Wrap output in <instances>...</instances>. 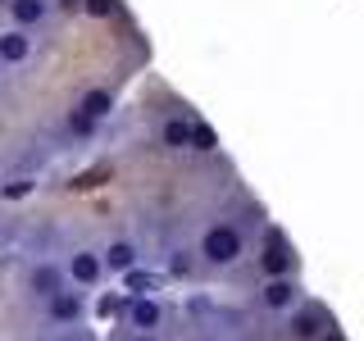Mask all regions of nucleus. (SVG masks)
<instances>
[{
  "label": "nucleus",
  "mask_w": 364,
  "mask_h": 341,
  "mask_svg": "<svg viewBox=\"0 0 364 341\" xmlns=\"http://www.w3.org/2000/svg\"><path fill=\"white\" fill-rule=\"evenodd\" d=\"M259 273H264V278H291L296 273V255H291L287 237H282L278 227H269L264 246H259Z\"/></svg>",
  "instance_id": "obj_5"
},
{
  "label": "nucleus",
  "mask_w": 364,
  "mask_h": 341,
  "mask_svg": "<svg viewBox=\"0 0 364 341\" xmlns=\"http://www.w3.org/2000/svg\"><path fill=\"white\" fill-rule=\"evenodd\" d=\"M242 255H246V237H242V227H237V223L219 219V223H210L200 232V259L210 269H232Z\"/></svg>",
  "instance_id": "obj_1"
},
{
  "label": "nucleus",
  "mask_w": 364,
  "mask_h": 341,
  "mask_svg": "<svg viewBox=\"0 0 364 341\" xmlns=\"http://www.w3.org/2000/svg\"><path fill=\"white\" fill-rule=\"evenodd\" d=\"M214 146H219V132L210 128L205 119H191V151H200V155H210Z\"/></svg>",
  "instance_id": "obj_14"
},
{
  "label": "nucleus",
  "mask_w": 364,
  "mask_h": 341,
  "mask_svg": "<svg viewBox=\"0 0 364 341\" xmlns=\"http://www.w3.org/2000/svg\"><path fill=\"white\" fill-rule=\"evenodd\" d=\"M41 305H46V323L50 328H82V318H87V291L82 287H64Z\"/></svg>",
  "instance_id": "obj_2"
},
{
  "label": "nucleus",
  "mask_w": 364,
  "mask_h": 341,
  "mask_svg": "<svg viewBox=\"0 0 364 341\" xmlns=\"http://www.w3.org/2000/svg\"><path fill=\"white\" fill-rule=\"evenodd\" d=\"M9 23L14 28H23V32H32L37 23H46L50 18V9H55V0H9Z\"/></svg>",
  "instance_id": "obj_8"
},
{
  "label": "nucleus",
  "mask_w": 364,
  "mask_h": 341,
  "mask_svg": "<svg viewBox=\"0 0 364 341\" xmlns=\"http://www.w3.org/2000/svg\"><path fill=\"white\" fill-rule=\"evenodd\" d=\"M64 287H68L64 269H55V264H32V273H28V291L37 296V301H50V296L64 291Z\"/></svg>",
  "instance_id": "obj_9"
},
{
  "label": "nucleus",
  "mask_w": 364,
  "mask_h": 341,
  "mask_svg": "<svg viewBox=\"0 0 364 341\" xmlns=\"http://www.w3.org/2000/svg\"><path fill=\"white\" fill-rule=\"evenodd\" d=\"M159 141H164L168 151H191V119H164Z\"/></svg>",
  "instance_id": "obj_12"
},
{
  "label": "nucleus",
  "mask_w": 364,
  "mask_h": 341,
  "mask_svg": "<svg viewBox=\"0 0 364 341\" xmlns=\"http://www.w3.org/2000/svg\"><path fill=\"white\" fill-rule=\"evenodd\" d=\"M96 128H100V119H91V114H87L82 105H73V109H68V132H73V136H91Z\"/></svg>",
  "instance_id": "obj_15"
},
{
  "label": "nucleus",
  "mask_w": 364,
  "mask_h": 341,
  "mask_svg": "<svg viewBox=\"0 0 364 341\" xmlns=\"http://www.w3.org/2000/svg\"><path fill=\"white\" fill-rule=\"evenodd\" d=\"M318 341H346V337H341V332H337V328H328V332H323V337H318Z\"/></svg>",
  "instance_id": "obj_17"
},
{
  "label": "nucleus",
  "mask_w": 364,
  "mask_h": 341,
  "mask_svg": "<svg viewBox=\"0 0 364 341\" xmlns=\"http://www.w3.org/2000/svg\"><path fill=\"white\" fill-rule=\"evenodd\" d=\"M328 314H323V305H314V301H301V305H291L287 310V332L291 341H318L328 332Z\"/></svg>",
  "instance_id": "obj_4"
},
{
  "label": "nucleus",
  "mask_w": 364,
  "mask_h": 341,
  "mask_svg": "<svg viewBox=\"0 0 364 341\" xmlns=\"http://www.w3.org/2000/svg\"><path fill=\"white\" fill-rule=\"evenodd\" d=\"M128 328H132V332L155 337L159 328H164V305H159L155 296H136V301L128 305Z\"/></svg>",
  "instance_id": "obj_7"
},
{
  "label": "nucleus",
  "mask_w": 364,
  "mask_h": 341,
  "mask_svg": "<svg viewBox=\"0 0 364 341\" xmlns=\"http://www.w3.org/2000/svg\"><path fill=\"white\" fill-rule=\"evenodd\" d=\"M259 305L273 314H287L291 305H301V282L296 278H264V287H259Z\"/></svg>",
  "instance_id": "obj_6"
},
{
  "label": "nucleus",
  "mask_w": 364,
  "mask_h": 341,
  "mask_svg": "<svg viewBox=\"0 0 364 341\" xmlns=\"http://www.w3.org/2000/svg\"><path fill=\"white\" fill-rule=\"evenodd\" d=\"M82 9L91 18H114L119 14V0H82Z\"/></svg>",
  "instance_id": "obj_16"
},
{
  "label": "nucleus",
  "mask_w": 364,
  "mask_h": 341,
  "mask_svg": "<svg viewBox=\"0 0 364 341\" xmlns=\"http://www.w3.org/2000/svg\"><path fill=\"white\" fill-rule=\"evenodd\" d=\"M32 55V37L23 28H5L0 32V64H23Z\"/></svg>",
  "instance_id": "obj_11"
},
{
  "label": "nucleus",
  "mask_w": 364,
  "mask_h": 341,
  "mask_svg": "<svg viewBox=\"0 0 364 341\" xmlns=\"http://www.w3.org/2000/svg\"><path fill=\"white\" fill-rule=\"evenodd\" d=\"M91 119H105V114L114 109V91L109 87H91V91H82V100H77Z\"/></svg>",
  "instance_id": "obj_13"
},
{
  "label": "nucleus",
  "mask_w": 364,
  "mask_h": 341,
  "mask_svg": "<svg viewBox=\"0 0 364 341\" xmlns=\"http://www.w3.org/2000/svg\"><path fill=\"white\" fill-rule=\"evenodd\" d=\"M0 5H9V0H0Z\"/></svg>",
  "instance_id": "obj_19"
},
{
  "label": "nucleus",
  "mask_w": 364,
  "mask_h": 341,
  "mask_svg": "<svg viewBox=\"0 0 364 341\" xmlns=\"http://www.w3.org/2000/svg\"><path fill=\"white\" fill-rule=\"evenodd\" d=\"M64 278H68V287H100V278H105V255L100 250H87V246H77L73 255L64 259Z\"/></svg>",
  "instance_id": "obj_3"
},
{
  "label": "nucleus",
  "mask_w": 364,
  "mask_h": 341,
  "mask_svg": "<svg viewBox=\"0 0 364 341\" xmlns=\"http://www.w3.org/2000/svg\"><path fill=\"white\" fill-rule=\"evenodd\" d=\"M100 255H105V273H119V278L141 264V255H136V246L128 242V237H114V242L100 250Z\"/></svg>",
  "instance_id": "obj_10"
},
{
  "label": "nucleus",
  "mask_w": 364,
  "mask_h": 341,
  "mask_svg": "<svg viewBox=\"0 0 364 341\" xmlns=\"http://www.w3.org/2000/svg\"><path fill=\"white\" fill-rule=\"evenodd\" d=\"M132 341H159V337H146V332H132Z\"/></svg>",
  "instance_id": "obj_18"
}]
</instances>
